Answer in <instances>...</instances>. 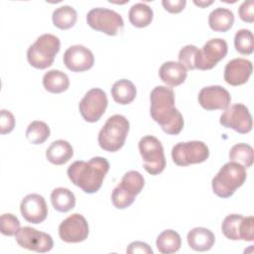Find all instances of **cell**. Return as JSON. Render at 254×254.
Returning a JSON list of instances; mask_svg holds the SVG:
<instances>
[{
	"label": "cell",
	"mask_w": 254,
	"mask_h": 254,
	"mask_svg": "<svg viewBox=\"0 0 254 254\" xmlns=\"http://www.w3.org/2000/svg\"><path fill=\"white\" fill-rule=\"evenodd\" d=\"M15 238L21 247L38 253L49 252L54 246V241L50 234L30 226L21 227L15 234Z\"/></svg>",
	"instance_id": "obj_12"
},
{
	"label": "cell",
	"mask_w": 254,
	"mask_h": 254,
	"mask_svg": "<svg viewBox=\"0 0 254 254\" xmlns=\"http://www.w3.org/2000/svg\"><path fill=\"white\" fill-rule=\"evenodd\" d=\"M228 52V46L225 40L216 38L207 41L201 50H199L196 68L201 70L211 69L218 62L223 60Z\"/></svg>",
	"instance_id": "obj_13"
},
{
	"label": "cell",
	"mask_w": 254,
	"mask_h": 254,
	"mask_svg": "<svg viewBox=\"0 0 254 254\" xmlns=\"http://www.w3.org/2000/svg\"><path fill=\"white\" fill-rule=\"evenodd\" d=\"M153 10L145 3L134 4L128 13L130 23L137 28H144L151 24L153 20Z\"/></svg>",
	"instance_id": "obj_27"
},
{
	"label": "cell",
	"mask_w": 254,
	"mask_h": 254,
	"mask_svg": "<svg viewBox=\"0 0 254 254\" xmlns=\"http://www.w3.org/2000/svg\"><path fill=\"white\" fill-rule=\"evenodd\" d=\"M243 217L244 216L241 214H229L224 218L221 224V230L226 238L231 240H241L240 225Z\"/></svg>",
	"instance_id": "obj_31"
},
{
	"label": "cell",
	"mask_w": 254,
	"mask_h": 254,
	"mask_svg": "<svg viewBox=\"0 0 254 254\" xmlns=\"http://www.w3.org/2000/svg\"><path fill=\"white\" fill-rule=\"evenodd\" d=\"M43 85L49 92L61 93L68 88L69 79L64 71L52 69L45 73L43 77Z\"/></svg>",
	"instance_id": "obj_24"
},
{
	"label": "cell",
	"mask_w": 254,
	"mask_h": 254,
	"mask_svg": "<svg viewBox=\"0 0 254 254\" xmlns=\"http://www.w3.org/2000/svg\"><path fill=\"white\" fill-rule=\"evenodd\" d=\"M199 50L193 45L184 47L179 53V63L187 69H195L198 60Z\"/></svg>",
	"instance_id": "obj_33"
},
{
	"label": "cell",
	"mask_w": 254,
	"mask_h": 254,
	"mask_svg": "<svg viewBox=\"0 0 254 254\" xmlns=\"http://www.w3.org/2000/svg\"><path fill=\"white\" fill-rule=\"evenodd\" d=\"M197 99L200 106L206 110H222L229 106L231 96L224 87L210 85L200 89Z\"/></svg>",
	"instance_id": "obj_16"
},
{
	"label": "cell",
	"mask_w": 254,
	"mask_h": 254,
	"mask_svg": "<svg viewBox=\"0 0 254 254\" xmlns=\"http://www.w3.org/2000/svg\"><path fill=\"white\" fill-rule=\"evenodd\" d=\"M51 134L50 127L47 123L43 121H33L29 124L26 130V137L27 139L35 145L43 144Z\"/></svg>",
	"instance_id": "obj_30"
},
{
	"label": "cell",
	"mask_w": 254,
	"mask_h": 254,
	"mask_svg": "<svg viewBox=\"0 0 254 254\" xmlns=\"http://www.w3.org/2000/svg\"><path fill=\"white\" fill-rule=\"evenodd\" d=\"M193 3L197 6H200V7H205V6H208L212 3V1H208V2H202V1H193Z\"/></svg>",
	"instance_id": "obj_40"
},
{
	"label": "cell",
	"mask_w": 254,
	"mask_h": 254,
	"mask_svg": "<svg viewBox=\"0 0 254 254\" xmlns=\"http://www.w3.org/2000/svg\"><path fill=\"white\" fill-rule=\"evenodd\" d=\"M253 65L249 60L238 58L229 61L224 67V80L233 86L247 82L252 74Z\"/></svg>",
	"instance_id": "obj_18"
},
{
	"label": "cell",
	"mask_w": 254,
	"mask_h": 254,
	"mask_svg": "<svg viewBox=\"0 0 254 254\" xmlns=\"http://www.w3.org/2000/svg\"><path fill=\"white\" fill-rule=\"evenodd\" d=\"M108 104L106 93L100 88L88 90L79 102V112L87 122H96L104 114Z\"/></svg>",
	"instance_id": "obj_10"
},
{
	"label": "cell",
	"mask_w": 254,
	"mask_h": 254,
	"mask_svg": "<svg viewBox=\"0 0 254 254\" xmlns=\"http://www.w3.org/2000/svg\"><path fill=\"white\" fill-rule=\"evenodd\" d=\"M240 238L244 241L254 240V217H243L240 225Z\"/></svg>",
	"instance_id": "obj_35"
},
{
	"label": "cell",
	"mask_w": 254,
	"mask_h": 254,
	"mask_svg": "<svg viewBox=\"0 0 254 254\" xmlns=\"http://www.w3.org/2000/svg\"><path fill=\"white\" fill-rule=\"evenodd\" d=\"M126 252L128 254H153L152 248L142 241H134L130 243Z\"/></svg>",
	"instance_id": "obj_38"
},
{
	"label": "cell",
	"mask_w": 254,
	"mask_h": 254,
	"mask_svg": "<svg viewBox=\"0 0 254 254\" xmlns=\"http://www.w3.org/2000/svg\"><path fill=\"white\" fill-rule=\"evenodd\" d=\"M0 132L1 134L10 133L15 126V117L14 115L5 109L1 110V117H0Z\"/></svg>",
	"instance_id": "obj_36"
},
{
	"label": "cell",
	"mask_w": 254,
	"mask_h": 254,
	"mask_svg": "<svg viewBox=\"0 0 254 254\" xmlns=\"http://www.w3.org/2000/svg\"><path fill=\"white\" fill-rule=\"evenodd\" d=\"M150 114L164 132L178 135L184 128V118L175 107V93L171 87L158 85L150 94Z\"/></svg>",
	"instance_id": "obj_1"
},
{
	"label": "cell",
	"mask_w": 254,
	"mask_h": 254,
	"mask_svg": "<svg viewBox=\"0 0 254 254\" xmlns=\"http://www.w3.org/2000/svg\"><path fill=\"white\" fill-rule=\"evenodd\" d=\"M136 87L129 79H119L111 87V94L116 103L121 105L131 103L136 97Z\"/></svg>",
	"instance_id": "obj_23"
},
{
	"label": "cell",
	"mask_w": 254,
	"mask_h": 254,
	"mask_svg": "<svg viewBox=\"0 0 254 254\" xmlns=\"http://www.w3.org/2000/svg\"><path fill=\"white\" fill-rule=\"evenodd\" d=\"M20 211L25 220L30 223L39 224L47 218L48 206L41 194L30 193L22 199Z\"/></svg>",
	"instance_id": "obj_17"
},
{
	"label": "cell",
	"mask_w": 254,
	"mask_h": 254,
	"mask_svg": "<svg viewBox=\"0 0 254 254\" xmlns=\"http://www.w3.org/2000/svg\"><path fill=\"white\" fill-rule=\"evenodd\" d=\"M138 148L143 160L144 169L152 176L161 174L166 168L164 148L154 136L147 135L140 139Z\"/></svg>",
	"instance_id": "obj_7"
},
{
	"label": "cell",
	"mask_w": 254,
	"mask_h": 254,
	"mask_svg": "<svg viewBox=\"0 0 254 254\" xmlns=\"http://www.w3.org/2000/svg\"><path fill=\"white\" fill-rule=\"evenodd\" d=\"M234 23L232 11L226 8L218 7L212 10L208 16V25L215 32H227Z\"/></svg>",
	"instance_id": "obj_22"
},
{
	"label": "cell",
	"mask_w": 254,
	"mask_h": 254,
	"mask_svg": "<svg viewBox=\"0 0 254 254\" xmlns=\"http://www.w3.org/2000/svg\"><path fill=\"white\" fill-rule=\"evenodd\" d=\"M246 177V170L243 166L235 162H228L213 177L212 190L219 197H230L244 184Z\"/></svg>",
	"instance_id": "obj_3"
},
{
	"label": "cell",
	"mask_w": 254,
	"mask_h": 254,
	"mask_svg": "<svg viewBox=\"0 0 254 254\" xmlns=\"http://www.w3.org/2000/svg\"><path fill=\"white\" fill-rule=\"evenodd\" d=\"M189 246L194 251H207L211 249L215 242L214 234L207 228L195 227L191 229L187 236Z\"/></svg>",
	"instance_id": "obj_20"
},
{
	"label": "cell",
	"mask_w": 254,
	"mask_h": 254,
	"mask_svg": "<svg viewBox=\"0 0 254 254\" xmlns=\"http://www.w3.org/2000/svg\"><path fill=\"white\" fill-rule=\"evenodd\" d=\"M182 245L181 236L172 229L164 230L156 240V246L162 254H172L177 252Z\"/></svg>",
	"instance_id": "obj_26"
},
{
	"label": "cell",
	"mask_w": 254,
	"mask_h": 254,
	"mask_svg": "<svg viewBox=\"0 0 254 254\" xmlns=\"http://www.w3.org/2000/svg\"><path fill=\"white\" fill-rule=\"evenodd\" d=\"M109 171V163L105 158L93 157L89 161H75L67 169V177L71 183L86 193L99 190Z\"/></svg>",
	"instance_id": "obj_2"
},
{
	"label": "cell",
	"mask_w": 254,
	"mask_h": 254,
	"mask_svg": "<svg viewBox=\"0 0 254 254\" xmlns=\"http://www.w3.org/2000/svg\"><path fill=\"white\" fill-rule=\"evenodd\" d=\"M159 75L164 83L175 87L185 82L188 71L187 68L179 62L170 61L164 63L161 65L159 69Z\"/></svg>",
	"instance_id": "obj_19"
},
{
	"label": "cell",
	"mask_w": 254,
	"mask_h": 254,
	"mask_svg": "<svg viewBox=\"0 0 254 254\" xmlns=\"http://www.w3.org/2000/svg\"><path fill=\"white\" fill-rule=\"evenodd\" d=\"M88 223L78 213L66 217L59 226L60 238L67 243H78L84 241L88 236Z\"/></svg>",
	"instance_id": "obj_14"
},
{
	"label": "cell",
	"mask_w": 254,
	"mask_h": 254,
	"mask_svg": "<svg viewBox=\"0 0 254 254\" xmlns=\"http://www.w3.org/2000/svg\"><path fill=\"white\" fill-rule=\"evenodd\" d=\"M20 229L19 219L12 213H4L0 217V231L3 235L13 236Z\"/></svg>",
	"instance_id": "obj_34"
},
{
	"label": "cell",
	"mask_w": 254,
	"mask_h": 254,
	"mask_svg": "<svg viewBox=\"0 0 254 254\" xmlns=\"http://www.w3.org/2000/svg\"><path fill=\"white\" fill-rule=\"evenodd\" d=\"M235 50L242 55H251L254 50L253 34L248 29H241L234 36Z\"/></svg>",
	"instance_id": "obj_32"
},
{
	"label": "cell",
	"mask_w": 254,
	"mask_h": 254,
	"mask_svg": "<svg viewBox=\"0 0 254 254\" xmlns=\"http://www.w3.org/2000/svg\"><path fill=\"white\" fill-rule=\"evenodd\" d=\"M219 122L223 127L233 129L240 134H246L252 129V116L242 103H235L225 108Z\"/></svg>",
	"instance_id": "obj_11"
},
{
	"label": "cell",
	"mask_w": 254,
	"mask_h": 254,
	"mask_svg": "<svg viewBox=\"0 0 254 254\" xmlns=\"http://www.w3.org/2000/svg\"><path fill=\"white\" fill-rule=\"evenodd\" d=\"M208 147L201 141L181 142L172 149L173 161L181 167L202 163L208 159Z\"/></svg>",
	"instance_id": "obj_9"
},
{
	"label": "cell",
	"mask_w": 254,
	"mask_h": 254,
	"mask_svg": "<svg viewBox=\"0 0 254 254\" xmlns=\"http://www.w3.org/2000/svg\"><path fill=\"white\" fill-rule=\"evenodd\" d=\"M229 159L230 162L249 168L253 164V148L245 143L235 144L229 151Z\"/></svg>",
	"instance_id": "obj_29"
},
{
	"label": "cell",
	"mask_w": 254,
	"mask_h": 254,
	"mask_svg": "<svg viewBox=\"0 0 254 254\" xmlns=\"http://www.w3.org/2000/svg\"><path fill=\"white\" fill-rule=\"evenodd\" d=\"M86 22L93 30L108 36H116L124 27V21L120 14L101 7L91 9L86 15Z\"/></svg>",
	"instance_id": "obj_8"
},
{
	"label": "cell",
	"mask_w": 254,
	"mask_h": 254,
	"mask_svg": "<svg viewBox=\"0 0 254 254\" xmlns=\"http://www.w3.org/2000/svg\"><path fill=\"white\" fill-rule=\"evenodd\" d=\"M64 64L71 71L81 72L93 66L94 57L92 52L81 45L69 47L64 54Z\"/></svg>",
	"instance_id": "obj_15"
},
{
	"label": "cell",
	"mask_w": 254,
	"mask_h": 254,
	"mask_svg": "<svg viewBox=\"0 0 254 254\" xmlns=\"http://www.w3.org/2000/svg\"><path fill=\"white\" fill-rule=\"evenodd\" d=\"M130 124L128 119L120 114L110 116L98 133V144L107 152L121 149L128 135Z\"/></svg>",
	"instance_id": "obj_4"
},
{
	"label": "cell",
	"mask_w": 254,
	"mask_h": 254,
	"mask_svg": "<svg viewBox=\"0 0 254 254\" xmlns=\"http://www.w3.org/2000/svg\"><path fill=\"white\" fill-rule=\"evenodd\" d=\"M60 48L61 42L57 36L52 34L41 35L36 42L29 47L27 60L32 66L45 69L53 64Z\"/></svg>",
	"instance_id": "obj_5"
},
{
	"label": "cell",
	"mask_w": 254,
	"mask_h": 254,
	"mask_svg": "<svg viewBox=\"0 0 254 254\" xmlns=\"http://www.w3.org/2000/svg\"><path fill=\"white\" fill-rule=\"evenodd\" d=\"M51 201L57 211L67 212L74 207L75 196L68 189L57 188L51 193Z\"/></svg>",
	"instance_id": "obj_25"
},
{
	"label": "cell",
	"mask_w": 254,
	"mask_h": 254,
	"mask_svg": "<svg viewBox=\"0 0 254 254\" xmlns=\"http://www.w3.org/2000/svg\"><path fill=\"white\" fill-rule=\"evenodd\" d=\"M73 155V149L71 145L65 140L54 141L46 151V157L48 161L54 165H64L71 159Z\"/></svg>",
	"instance_id": "obj_21"
},
{
	"label": "cell",
	"mask_w": 254,
	"mask_h": 254,
	"mask_svg": "<svg viewBox=\"0 0 254 254\" xmlns=\"http://www.w3.org/2000/svg\"><path fill=\"white\" fill-rule=\"evenodd\" d=\"M52 19L56 27L62 30H66L74 26L77 20V13L71 6L64 5L53 12Z\"/></svg>",
	"instance_id": "obj_28"
},
{
	"label": "cell",
	"mask_w": 254,
	"mask_h": 254,
	"mask_svg": "<svg viewBox=\"0 0 254 254\" xmlns=\"http://www.w3.org/2000/svg\"><path fill=\"white\" fill-rule=\"evenodd\" d=\"M186 0H163L162 5L170 13H180L186 7Z\"/></svg>",
	"instance_id": "obj_39"
},
{
	"label": "cell",
	"mask_w": 254,
	"mask_h": 254,
	"mask_svg": "<svg viewBox=\"0 0 254 254\" xmlns=\"http://www.w3.org/2000/svg\"><path fill=\"white\" fill-rule=\"evenodd\" d=\"M145 180L139 172H127L112 191L111 200L113 205L119 209L130 206L134 202L136 195L143 190Z\"/></svg>",
	"instance_id": "obj_6"
},
{
	"label": "cell",
	"mask_w": 254,
	"mask_h": 254,
	"mask_svg": "<svg viewBox=\"0 0 254 254\" xmlns=\"http://www.w3.org/2000/svg\"><path fill=\"white\" fill-rule=\"evenodd\" d=\"M239 17L242 21L253 23L254 21V2L252 0L244 1L238 9Z\"/></svg>",
	"instance_id": "obj_37"
}]
</instances>
